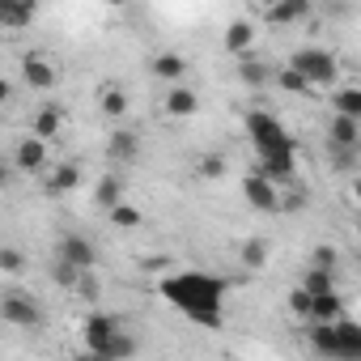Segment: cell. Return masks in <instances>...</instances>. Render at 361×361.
I'll return each mask as SVG.
<instances>
[{
  "instance_id": "cell-1",
  "label": "cell",
  "mask_w": 361,
  "mask_h": 361,
  "mask_svg": "<svg viewBox=\"0 0 361 361\" xmlns=\"http://www.w3.org/2000/svg\"><path fill=\"white\" fill-rule=\"evenodd\" d=\"M157 298L178 310L183 319H192L196 327H209L217 331L226 323V298H230V285L213 272H200V268H188V272H170L157 281Z\"/></svg>"
},
{
  "instance_id": "cell-2",
  "label": "cell",
  "mask_w": 361,
  "mask_h": 361,
  "mask_svg": "<svg viewBox=\"0 0 361 361\" xmlns=\"http://www.w3.org/2000/svg\"><path fill=\"white\" fill-rule=\"evenodd\" d=\"M247 136H251L259 161H264V157H289V153H298V140L285 132V123H281L272 111H259V106H255V111L247 115Z\"/></svg>"
},
{
  "instance_id": "cell-3",
  "label": "cell",
  "mask_w": 361,
  "mask_h": 361,
  "mask_svg": "<svg viewBox=\"0 0 361 361\" xmlns=\"http://www.w3.org/2000/svg\"><path fill=\"white\" fill-rule=\"evenodd\" d=\"M289 73H298L310 90L314 85H331L336 81V56L327 47H298L289 56Z\"/></svg>"
},
{
  "instance_id": "cell-4",
  "label": "cell",
  "mask_w": 361,
  "mask_h": 361,
  "mask_svg": "<svg viewBox=\"0 0 361 361\" xmlns=\"http://www.w3.org/2000/svg\"><path fill=\"white\" fill-rule=\"evenodd\" d=\"M0 319H5L9 327H22V331H35L43 323V306L35 293L26 289H9L5 298H0Z\"/></svg>"
},
{
  "instance_id": "cell-5",
  "label": "cell",
  "mask_w": 361,
  "mask_h": 361,
  "mask_svg": "<svg viewBox=\"0 0 361 361\" xmlns=\"http://www.w3.org/2000/svg\"><path fill=\"white\" fill-rule=\"evenodd\" d=\"M22 81L35 90V94H51L60 85V68L43 56V51H26L22 56Z\"/></svg>"
},
{
  "instance_id": "cell-6",
  "label": "cell",
  "mask_w": 361,
  "mask_h": 361,
  "mask_svg": "<svg viewBox=\"0 0 361 361\" xmlns=\"http://www.w3.org/2000/svg\"><path fill=\"white\" fill-rule=\"evenodd\" d=\"M119 331H123V323H119L115 314H106V310H90L85 323H81V340H85L90 353H102Z\"/></svg>"
},
{
  "instance_id": "cell-7",
  "label": "cell",
  "mask_w": 361,
  "mask_h": 361,
  "mask_svg": "<svg viewBox=\"0 0 361 361\" xmlns=\"http://www.w3.org/2000/svg\"><path fill=\"white\" fill-rule=\"evenodd\" d=\"M56 259L68 264V268H77V272H94V264H98V247H94L90 238H81V234H64L60 247H56Z\"/></svg>"
},
{
  "instance_id": "cell-8",
  "label": "cell",
  "mask_w": 361,
  "mask_h": 361,
  "mask_svg": "<svg viewBox=\"0 0 361 361\" xmlns=\"http://www.w3.org/2000/svg\"><path fill=\"white\" fill-rule=\"evenodd\" d=\"M243 196H247V204L259 209V213H276V209H281V188H272L268 178H259L255 170L243 178Z\"/></svg>"
},
{
  "instance_id": "cell-9",
  "label": "cell",
  "mask_w": 361,
  "mask_h": 361,
  "mask_svg": "<svg viewBox=\"0 0 361 361\" xmlns=\"http://www.w3.org/2000/svg\"><path fill=\"white\" fill-rule=\"evenodd\" d=\"M327 145H331L336 153H361V119L331 115V123H327Z\"/></svg>"
},
{
  "instance_id": "cell-10",
  "label": "cell",
  "mask_w": 361,
  "mask_h": 361,
  "mask_svg": "<svg viewBox=\"0 0 361 361\" xmlns=\"http://www.w3.org/2000/svg\"><path fill=\"white\" fill-rule=\"evenodd\" d=\"M331 361H361V323L357 319H336V353Z\"/></svg>"
},
{
  "instance_id": "cell-11",
  "label": "cell",
  "mask_w": 361,
  "mask_h": 361,
  "mask_svg": "<svg viewBox=\"0 0 361 361\" xmlns=\"http://www.w3.org/2000/svg\"><path fill=\"white\" fill-rule=\"evenodd\" d=\"M136 153H140V136H136L132 128H115L111 140H106V157H111V166H115V170H119V166H132Z\"/></svg>"
},
{
  "instance_id": "cell-12",
  "label": "cell",
  "mask_w": 361,
  "mask_h": 361,
  "mask_svg": "<svg viewBox=\"0 0 361 361\" xmlns=\"http://www.w3.org/2000/svg\"><path fill=\"white\" fill-rule=\"evenodd\" d=\"M13 161H18V170H26V174H43V170H47V145H43L39 136H22L18 149H13Z\"/></svg>"
},
{
  "instance_id": "cell-13",
  "label": "cell",
  "mask_w": 361,
  "mask_h": 361,
  "mask_svg": "<svg viewBox=\"0 0 361 361\" xmlns=\"http://www.w3.org/2000/svg\"><path fill=\"white\" fill-rule=\"evenodd\" d=\"M196 111H200V94H196L192 85H170V94H166V115L192 119Z\"/></svg>"
},
{
  "instance_id": "cell-14",
  "label": "cell",
  "mask_w": 361,
  "mask_h": 361,
  "mask_svg": "<svg viewBox=\"0 0 361 361\" xmlns=\"http://www.w3.org/2000/svg\"><path fill=\"white\" fill-rule=\"evenodd\" d=\"M149 68H153L157 81H170V85H183V77H188V60L178 51H157Z\"/></svg>"
},
{
  "instance_id": "cell-15",
  "label": "cell",
  "mask_w": 361,
  "mask_h": 361,
  "mask_svg": "<svg viewBox=\"0 0 361 361\" xmlns=\"http://www.w3.org/2000/svg\"><path fill=\"white\" fill-rule=\"evenodd\" d=\"M94 204L98 209H115V204H123V174L119 170H106L102 178H98V188H94Z\"/></svg>"
},
{
  "instance_id": "cell-16",
  "label": "cell",
  "mask_w": 361,
  "mask_h": 361,
  "mask_svg": "<svg viewBox=\"0 0 361 361\" xmlns=\"http://www.w3.org/2000/svg\"><path fill=\"white\" fill-rule=\"evenodd\" d=\"M306 13H310L306 0H276V5L264 9V22H272V26H293V22H302Z\"/></svg>"
},
{
  "instance_id": "cell-17",
  "label": "cell",
  "mask_w": 361,
  "mask_h": 361,
  "mask_svg": "<svg viewBox=\"0 0 361 361\" xmlns=\"http://www.w3.org/2000/svg\"><path fill=\"white\" fill-rule=\"evenodd\" d=\"M60 128H64V111H60V102H43L39 115H35V132H30V136H39V140L47 145L51 136H60Z\"/></svg>"
},
{
  "instance_id": "cell-18",
  "label": "cell",
  "mask_w": 361,
  "mask_h": 361,
  "mask_svg": "<svg viewBox=\"0 0 361 361\" xmlns=\"http://www.w3.org/2000/svg\"><path fill=\"white\" fill-rule=\"evenodd\" d=\"M336 319H344V298H340V289L310 298V323H336Z\"/></svg>"
},
{
  "instance_id": "cell-19",
  "label": "cell",
  "mask_w": 361,
  "mask_h": 361,
  "mask_svg": "<svg viewBox=\"0 0 361 361\" xmlns=\"http://www.w3.org/2000/svg\"><path fill=\"white\" fill-rule=\"evenodd\" d=\"M81 188V166L77 161H64V166H56L51 174H47V192L51 196H68V192H77Z\"/></svg>"
},
{
  "instance_id": "cell-20",
  "label": "cell",
  "mask_w": 361,
  "mask_h": 361,
  "mask_svg": "<svg viewBox=\"0 0 361 361\" xmlns=\"http://www.w3.org/2000/svg\"><path fill=\"white\" fill-rule=\"evenodd\" d=\"M251 47H255V22H247V18L230 22V26H226V51H234V56H247Z\"/></svg>"
},
{
  "instance_id": "cell-21",
  "label": "cell",
  "mask_w": 361,
  "mask_h": 361,
  "mask_svg": "<svg viewBox=\"0 0 361 361\" xmlns=\"http://www.w3.org/2000/svg\"><path fill=\"white\" fill-rule=\"evenodd\" d=\"M98 106H102V115H106V119H123L132 102H128V90H123V85H102Z\"/></svg>"
},
{
  "instance_id": "cell-22",
  "label": "cell",
  "mask_w": 361,
  "mask_h": 361,
  "mask_svg": "<svg viewBox=\"0 0 361 361\" xmlns=\"http://www.w3.org/2000/svg\"><path fill=\"white\" fill-rule=\"evenodd\" d=\"M35 22V5H22V0H0V26L22 30Z\"/></svg>"
},
{
  "instance_id": "cell-23",
  "label": "cell",
  "mask_w": 361,
  "mask_h": 361,
  "mask_svg": "<svg viewBox=\"0 0 361 361\" xmlns=\"http://www.w3.org/2000/svg\"><path fill=\"white\" fill-rule=\"evenodd\" d=\"M238 77H243V85H251V90H264V85L272 81V68H268L264 60H255V56H243V64H238Z\"/></svg>"
},
{
  "instance_id": "cell-24",
  "label": "cell",
  "mask_w": 361,
  "mask_h": 361,
  "mask_svg": "<svg viewBox=\"0 0 361 361\" xmlns=\"http://www.w3.org/2000/svg\"><path fill=\"white\" fill-rule=\"evenodd\" d=\"M132 353H136V340H132L128 331H119V336H115V340H111L102 353H90L85 361H128Z\"/></svg>"
},
{
  "instance_id": "cell-25",
  "label": "cell",
  "mask_w": 361,
  "mask_h": 361,
  "mask_svg": "<svg viewBox=\"0 0 361 361\" xmlns=\"http://www.w3.org/2000/svg\"><path fill=\"white\" fill-rule=\"evenodd\" d=\"M331 106H336V115H344V119H361V90H357V85L336 90V94H331Z\"/></svg>"
},
{
  "instance_id": "cell-26",
  "label": "cell",
  "mask_w": 361,
  "mask_h": 361,
  "mask_svg": "<svg viewBox=\"0 0 361 361\" xmlns=\"http://www.w3.org/2000/svg\"><path fill=\"white\" fill-rule=\"evenodd\" d=\"M238 259H243L247 272H259V268L268 264V243H264V238H247L243 251H238Z\"/></svg>"
},
{
  "instance_id": "cell-27",
  "label": "cell",
  "mask_w": 361,
  "mask_h": 361,
  "mask_svg": "<svg viewBox=\"0 0 361 361\" xmlns=\"http://www.w3.org/2000/svg\"><path fill=\"white\" fill-rule=\"evenodd\" d=\"M310 348L331 361V353H336V323H314L310 327Z\"/></svg>"
},
{
  "instance_id": "cell-28",
  "label": "cell",
  "mask_w": 361,
  "mask_h": 361,
  "mask_svg": "<svg viewBox=\"0 0 361 361\" xmlns=\"http://www.w3.org/2000/svg\"><path fill=\"white\" fill-rule=\"evenodd\" d=\"M106 217H111V226H115V230H136V226L145 221V217H140V209H136V204H128V200H123V204H115Z\"/></svg>"
},
{
  "instance_id": "cell-29",
  "label": "cell",
  "mask_w": 361,
  "mask_h": 361,
  "mask_svg": "<svg viewBox=\"0 0 361 361\" xmlns=\"http://www.w3.org/2000/svg\"><path fill=\"white\" fill-rule=\"evenodd\" d=\"M0 272H5V276H22L26 272V251L22 247H0Z\"/></svg>"
},
{
  "instance_id": "cell-30",
  "label": "cell",
  "mask_w": 361,
  "mask_h": 361,
  "mask_svg": "<svg viewBox=\"0 0 361 361\" xmlns=\"http://www.w3.org/2000/svg\"><path fill=\"white\" fill-rule=\"evenodd\" d=\"M302 289H306L310 298L331 293V289H336V272H319V268H310V272H306V281H302Z\"/></svg>"
},
{
  "instance_id": "cell-31",
  "label": "cell",
  "mask_w": 361,
  "mask_h": 361,
  "mask_svg": "<svg viewBox=\"0 0 361 361\" xmlns=\"http://www.w3.org/2000/svg\"><path fill=\"white\" fill-rule=\"evenodd\" d=\"M73 293H81L90 306H98V298H102V281H98V272H81L77 285H73Z\"/></svg>"
},
{
  "instance_id": "cell-32",
  "label": "cell",
  "mask_w": 361,
  "mask_h": 361,
  "mask_svg": "<svg viewBox=\"0 0 361 361\" xmlns=\"http://www.w3.org/2000/svg\"><path fill=\"white\" fill-rule=\"evenodd\" d=\"M310 268H319V272H336L340 268V251L336 247H314V255H310Z\"/></svg>"
},
{
  "instance_id": "cell-33",
  "label": "cell",
  "mask_w": 361,
  "mask_h": 361,
  "mask_svg": "<svg viewBox=\"0 0 361 361\" xmlns=\"http://www.w3.org/2000/svg\"><path fill=\"white\" fill-rule=\"evenodd\" d=\"M196 170H200V178H221V174H226V157H221V153H204V157L196 161Z\"/></svg>"
},
{
  "instance_id": "cell-34",
  "label": "cell",
  "mask_w": 361,
  "mask_h": 361,
  "mask_svg": "<svg viewBox=\"0 0 361 361\" xmlns=\"http://www.w3.org/2000/svg\"><path fill=\"white\" fill-rule=\"evenodd\" d=\"M289 314H293V319H310V293H306L302 285L289 293Z\"/></svg>"
},
{
  "instance_id": "cell-35",
  "label": "cell",
  "mask_w": 361,
  "mask_h": 361,
  "mask_svg": "<svg viewBox=\"0 0 361 361\" xmlns=\"http://www.w3.org/2000/svg\"><path fill=\"white\" fill-rule=\"evenodd\" d=\"M51 276H56V285H60V289H73V285H77V276H81V272H77V268H68V264H60V259H56V264H51Z\"/></svg>"
},
{
  "instance_id": "cell-36",
  "label": "cell",
  "mask_w": 361,
  "mask_h": 361,
  "mask_svg": "<svg viewBox=\"0 0 361 361\" xmlns=\"http://www.w3.org/2000/svg\"><path fill=\"white\" fill-rule=\"evenodd\" d=\"M276 81H281V90H289V94H306V90H310V85H306L298 73H289V68H281V73H276Z\"/></svg>"
},
{
  "instance_id": "cell-37",
  "label": "cell",
  "mask_w": 361,
  "mask_h": 361,
  "mask_svg": "<svg viewBox=\"0 0 361 361\" xmlns=\"http://www.w3.org/2000/svg\"><path fill=\"white\" fill-rule=\"evenodd\" d=\"M9 98H13V81L0 77V102H9Z\"/></svg>"
},
{
  "instance_id": "cell-38",
  "label": "cell",
  "mask_w": 361,
  "mask_h": 361,
  "mask_svg": "<svg viewBox=\"0 0 361 361\" xmlns=\"http://www.w3.org/2000/svg\"><path fill=\"white\" fill-rule=\"evenodd\" d=\"M5 178H9V166H5V161H0V183H5Z\"/></svg>"
}]
</instances>
